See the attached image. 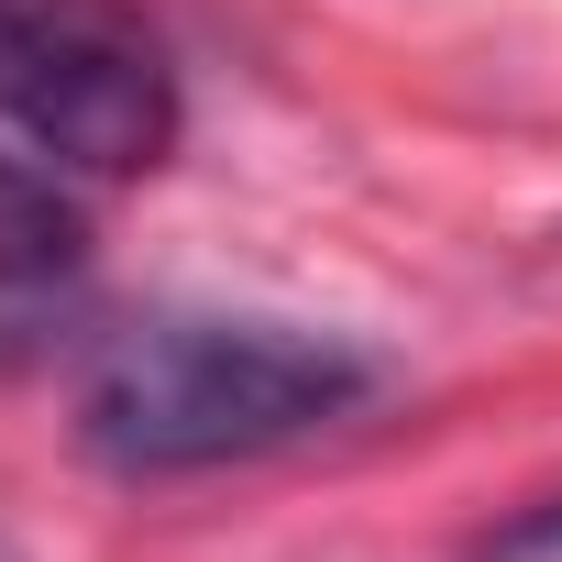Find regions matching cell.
Segmentation results:
<instances>
[{
  "label": "cell",
  "mask_w": 562,
  "mask_h": 562,
  "mask_svg": "<svg viewBox=\"0 0 562 562\" xmlns=\"http://www.w3.org/2000/svg\"><path fill=\"white\" fill-rule=\"evenodd\" d=\"M375 397V364L353 342L288 331V321H133L100 342L78 386V441L111 474H199L288 452Z\"/></svg>",
  "instance_id": "6da1fadb"
},
{
  "label": "cell",
  "mask_w": 562,
  "mask_h": 562,
  "mask_svg": "<svg viewBox=\"0 0 562 562\" xmlns=\"http://www.w3.org/2000/svg\"><path fill=\"white\" fill-rule=\"evenodd\" d=\"M485 562H562V496L529 507V518H507V529L485 540Z\"/></svg>",
  "instance_id": "277c9868"
},
{
  "label": "cell",
  "mask_w": 562,
  "mask_h": 562,
  "mask_svg": "<svg viewBox=\"0 0 562 562\" xmlns=\"http://www.w3.org/2000/svg\"><path fill=\"white\" fill-rule=\"evenodd\" d=\"M89 310V221L78 199L23 166V155H0V364H34L78 331Z\"/></svg>",
  "instance_id": "3957f363"
},
{
  "label": "cell",
  "mask_w": 562,
  "mask_h": 562,
  "mask_svg": "<svg viewBox=\"0 0 562 562\" xmlns=\"http://www.w3.org/2000/svg\"><path fill=\"white\" fill-rule=\"evenodd\" d=\"M0 122L78 177H144L177 144V67L133 0H0Z\"/></svg>",
  "instance_id": "7a4b0ae2"
}]
</instances>
